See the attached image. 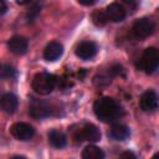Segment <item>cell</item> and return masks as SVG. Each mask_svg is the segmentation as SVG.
Wrapping results in <instances>:
<instances>
[{"label": "cell", "mask_w": 159, "mask_h": 159, "mask_svg": "<svg viewBox=\"0 0 159 159\" xmlns=\"http://www.w3.org/2000/svg\"><path fill=\"white\" fill-rule=\"evenodd\" d=\"M106 15L108 17V21H113V22H120L125 19L127 16V11L124 9V6L119 2H112L106 7Z\"/></svg>", "instance_id": "10"}, {"label": "cell", "mask_w": 159, "mask_h": 159, "mask_svg": "<svg viewBox=\"0 0 159 159\" xmlns=\"http://www.w3.org/2000/svg\"><path fill=\"white\" fill-rule=\"evenodd\" d=\"M41 12V5L37 4V2H31L30 4V7L26 12V19L29 22H32L34 20H36V17L40 15Z\"/></svg>", "instance_id": "18"}, {"label": "cell", "mask_w": 159, "mask_h": 159, "mask_svg": "<svg viewBox=\"0 0 159 159\" xmlns=\"http://www.w3.org/2000/svg\"><path fill=\"white\" fill-rule=\"evenodd\" d=\"M57 84V77L48 72H39L32 78V89L41 96L50 94Z\"/></svg>", "instance_id": "2"}, {"label": "cell", "mask_w": 159, "mask_h": 159, "mask_svg": "<svg viewBox=\"0 0 159 159\" xmlns=\"http://www.w3.org/2000/svg\"><path fill=\"white\" fill-rule=\"evenodd\" d=\"M82 159H104V153L96 145H87L82 150Z\"/></svg>", "instance_id": "16"}, {"label": "cell", "mask_w": 159, "mask_h": 159, "mask_svg": "<svg viewBox=\"0 0 159 159\" xmlns=\"http://www.w3.org/2000/svg\"><path fill=\"white\" fill-rule=\"evenodd\" d=\"M19 106L17 97L14 93H4L0 97V109L5 113L12 114Z\"/></svg>", "instance_id": "13"}, {"label": "cell", "mask_w": 159, "mask_h": 159, "mask_svg": "<svg viewBox=\"0 0 159 159\" xmlns=\"http://www.w3.org/2000/svg\"><path fill=\"white\" fill-rule=\"evenodd\" d=\"M48 142L53 148L61 149L63 147H66L67 144V137L65 135V133H62L61 130L57 129H52L51 132H48Z\"/></svg>", "instance_id": "15"}, {"label": "cell", "mask_w": 159, "mask_h": 159, "mask_svg": "<svg viewBox=\"0 0 159 159\" xmlns=\"http://www.w3.org/2000/svg\"><path fill=\"white\" fill-rule=\"evenodd\" d=\"M63 53V46L61 42L58 41H51L50 43L46 45L45 50H43V58L46 61H56L58 60Z\"/></svg>", "instance_id": "12"}, {"label": "cell", "mask_w": 159, "mask_h": 159, "mask_svg": "<svg viewBox=\"0 0 159 159\" xmlns=\"http://www.w3.org/2000/svg\"><path fill=\"white\" fill-rule=\"evenodd\" d=\"M158 65H159V52L155 47L145 48L137 62V67L148 75L155 72V70L158 68Z\"/></svg>", "instance_id": "3"}, {"label": "cell", "mask_w": 159, "mask_h": 159, "mask_svg": "<svg viewBox=\"0 0 159 159\" xmlns=\"http://www.w3.org/2000/svg\"><path fill=\"white\" fill-rule=\"evenodd\" d=\"M10 132H11L14 138H16L17 140H22V142L30 140L35 134V129L30 124L24 123V122H19V123L12 124Z\"/></svg>", "instance_id": "7"}, {"label": "cell", "mask_w": 159, "mask_h": 159, "mask_svg": "<svg viewBox=\"0 0 159 159\" xmlns=\"http://www.w3.org/2000/svg\"><path fill=\"white\" fill-rule=\"evenodd\" d=\"M16 76V70L7 63H0V78H14Z\"/></svg>", "instance_id": "19"}, {"label": "cell", "mask_w": 159, "mask_h": 159, "mask_svg": "<svg viewBox=\"0 0 159 159\" xmlns=\"http://www.w3.org/2000/svg\"><path fill=\"white\" fill-rule=\"evenodd\" d=\"M92 21L98 27L104 26L108 22V17L106 15V11L104 10H94L92 14Z\"/></svg>", "instance_id": "17"}, {"label": "cell", "mask_w": 159, "mask_h": 159, "mask_svg": "<svg viewBox=\"0 0 159 159\" xmlns=\"http://www.w3.org/2000/svg\"><path fill=\"white\" fill-rule=\"evenodd\" d=\"M11 159H27V158H25V157H20V155H17V157H14V158H11Z\"/></svg>", "instance_id": "23"}, {"label": "cell", "mask_w": 159, "mask_h": 159, "mask_svg": "<svg viewBox=\"0 0 159 159\" xmlns=\"http://www.w3.org/2000/svg\"><path fill=\"white\" fill-rule=\"evenodd\" d=\"M118 159H137V157H135V154H134L133 152L127 150V152H123V153L119 155Z\"/></svg>", "instance_id": "20"}, {"label": "cell", "mask_w": 159, "mask_h": 159, "mask_svg": "<svg viewBox=\"0 0 159 159\" xmlns=\"http://www.w3.org/2000/svg\"><path fill=\"white\" fill-rule=\"evenodd\" d=\"M155 30V25L149 17H140L134 21L132 26V34L137 39H145L150 36Z\"/></svg>", "instance_id": "4"}, {"label": "cell", "mask_w": 159, "mask_h": 159, "mask_svg": "<svg viewBox=\"0 0 159 159\" xmlns=\"http://www.w3.org/2000/svg\"><path fill=\"white\" fill-rule=\"evenodd\" d=\"M78 2L81 5H93L96 2V0H78Z\"/></svg>", "instance_id": "22"}, {"label": "cell", "mask_w": 159, "mask_h": 159, "mask_svg": "<svg viewBox=\"0 0 159 159\" xmlns=\"http://www.w3.org/2000/svg\"><path fill=\"white\" fill-rule=\"evenodd\" d=\"M29 113L31 117H34L36 119H41V118L50 117L52 113V108H51V104L46 101L32 99L29 106Z\"/></svg>", "instance_id": "6"}, {"label": "cell", "mask_w": 159, "mask_h": 159, "mask_svg": "<svg viewBox=\"0 0 159 159\" xmlns=\"http://www.w3.org/2000/svg\"><path fill=\"white\" fill-rule=\"evenodd\" d=\"M6 11H7V5H6V2L2 1V0H0V15H4Z\"/></svg>", "instance_id": "21"}, {"label": "cell", "mask_w": 159, "mask_h": 159, "mask_svg": "<svg viewBox=\"0 0 159 159\" xmlns=\"http://www.w3.org/2000/svg\"><path fill=\"white\" fill-rule=\"evenodd\" d=\"M97 45L93 42V41H89V40H86V41H82L80 42L77 46H76V50H75V53L77 57H80L81 60H89L92 57L96 56L97 53Z\"/></svg>", "instance_id": "8"}, {"label": "cell", "mask_w": 159, "mask_h": 159, "mask_svg": "<svg viewBox=\"0 0 159 159\" xmlns=\"http://www.w3.org/2000/svg\"><path fill=\"white\" fill-rule=\"evenodd\" d=\"M152 159H159V153H155L154 155H153V158Z\"/></svg>", "instance_id": "24"}, {"label": "cell", "mask_w": 159, "mask_h": 159, "mask_svg": "<svg viewBox=\"0 0 159 159\" xmlns=\"http://www.w3.org/2000/svg\"><path fill=\"white\" fill-rule=\"evenodd\" d=\"M93 111L96 117L104 123H112L123 114L120 104L112 97H102L97 99L93 104Z\"/></svg>", "instance_id": "1"}, {"label": "cell", "mask_w": 159, "mask_h": 159, "mask_svg": "<svg viewBox=\"0 0 159 159\" xmlns=\"http://www.w3.org/2000/svg\"><path fill=\"white\" fill-rule=\"evenodd\" d=\"M109 137L114 140H124L127 139L129 135H130V130L129 128L125 125V124H122V123H114L109 132H108Z\"/></svg>", "instance_id": "14"}, {"label": "cell", "mask_w": 159, "mask_h": 159, "mask_svg": "<svg viewBox=\"0 0 159 159\" xmlns=\"http://www.w3.org/2000/svg\"><path fill=\"white\" fill-rule=\"evenodd\" d=\"M139 106L142 108V111L144 112H154L157 108H158V96L154 91L152 89H148L145 91L140 99H139Z\"/></svg>", "instance_id": "9"}, {"label": "cell", "mask_w": 159, "mask_h": 159, "mask_svg": "<svg viewBox=\"0 0 159 159\" xmlns=\"http://www.w3.org/2000/svg\"><path fill=\"white\" fill-rule=\"evenodd\" d=\"M75 140L76 142H83V140H87V142H92V143H96L101 139V132L99 129L92 124V123H87L84 124L82 128H80L75 135H73Z\"/></svg>", "instance_id": "5"}, {"label": "cell", "mask_w": 159, "mask_h": 159, "mask_svg": "<svg viewBox=\"0 0 159 159\" xmlns=\"http://www.w3.org/2000/svg\"><path fill=\"white\" fill-rule=\"evenodd\" d=\"M7 47L15 55H24L29 48V41L24 36H12L7 41Z\"/></svg>", "instance_id": "11"}]
</instances>
